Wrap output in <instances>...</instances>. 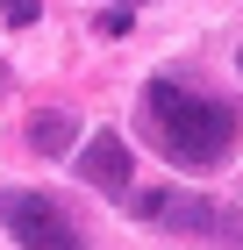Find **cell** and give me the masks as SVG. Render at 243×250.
Here are the masks:
<instances>
[{"mask_svg": "<svg viewBox=\"0 0 243 250\" xmlns=\"http://www.w3.org/2000/svg\"><path fill=\"white\" fill-rule=\"evenodd\" d=\"M143 136L179 165V172H215V165H229V150H236L243 115L229 107L222 93L193 86V79L157 72L143 86Z\"/></svg>", "mask_w": 243, "mask_h": 250, "instance_id": "obj_1", "label": "cell"}, {"mask_svg": "<svg viewBox=\"0 0 243 250\" xmlns=\"http://www.w3.org/2000/svg\"><path fill=\"white\" fill-rule=\"evenodd\" d=\"M136 200V222L165 236H200V243H243V208H222L207 193H186V186H143L129 193Z\"/></svg>", "mask_w": 243, "mask_h": 250, "instance_id": "obj_2", "label": "cell"}, {"mask_svg": "<svg viewBox=\"0 0 243 250\" xmlns=\"http://www.w3.org/2000/svg\"><path fill=\"white\" fill-rule=\"evenodd\" d=\"M0 222H7V236H15L22 250H86V229L57 208L50 193H36V186L0 193Z\"/></svg>", "mask_w": 243, "mask_h": 250, "instance_id": "obj_3", "label": "cell"}, {"mask_svg": "<svg viewBox=\"0 0 243 250\" xmlns=\"http://www.w3.org/2000/svg\"><path fill=\"white\" fill-rule=\"evenodd\" d=\"M79 172H86V186H100L108 200H129L136 193V172H129V143L114 129H100V136H86V150H79Z\"/></svg>", "mask_w": 243, "mask_h": 250, "instance_id": "obj_4", "label": "cell"}, {"mask_svg": "<svg viewBox=\"0 0 243 250\" xmlns=\"http://www.w3.org/2000/svg\"><path fill=\"white\" fill-rule=\"evenodd\" d=\"M29 143H36L43 157H57V150H72V143H79V115H72V107H43V115L29 122Z\"/></svg>", "mask_w": 243, "mask_h": 250, "instance_id": "obj_5", "label": "cell"}, {"mask_svg": "<svg viewBox=\"0 0 243 250\" xmlns=\"http://www.w3.org/2000/svg\"><path fill=\"white\" fill-rule=\"evenodd\" d=\"M0 7H7V21H15V29H29V21H36V0H0Z\"/></svg>", "mask_w": 243, "mask_h": 250, "instance_id": "obj_6", "label": "cell"}, {"mask_svg": "<svg viewBox=\"0 0 243 250\" xmlns=\"http://www.w3.org/2000/svg\"><path fill=\"white\" fill-rule=\"evenodd\" d=\"M0 93H7V64H0Z\"/></svg>", "mask_w": 243, "mask_h": 250, "instance_id": "obj_7", "label": "cell"}, {"mask_svg": "<svg viewBox=\"0 0 243 250\" xmlns=\"http://www.w3.org/2000/svg\"><path fill=\"white\" fill-rule=\"evenodd\" d=\"M122 7H136V0H122Z\"/></svg>", "mask_w": 243, "mask_h": 250, "instance_id": "obj_8", "label": "cell"}, {"mask_svg": "<svg viewBox=\"0 0 243 250\" xmlns=\"http://www.w3.org/2000/svg\"><path fill=\"white\" fill-rule=\"evenodd\" d=\"M236 64H243V50H236Z\"/></svg>", "mask_w": 243, "mask_h": 250, "instance_id": "obj_9", "label": "cell"}]
</instances>
